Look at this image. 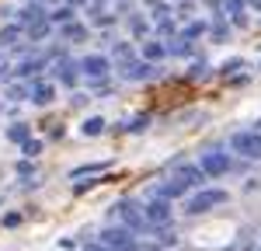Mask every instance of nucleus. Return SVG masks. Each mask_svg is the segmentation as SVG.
Segmentation results:
<instances>
[{
	"mask_svg": "<svg viewBox=\"0 0 261 251\" xmlns=\"http://www.w3.org/2000/svg\"><path fill=\"white\" fill-rule=\"evenodd\" d=\"M230 195L223 192V188H199L195 195H188V203H185V213L188 216H202V213H209V209L223 206Z\"/></svg>",
	"mask_w": 261,
	"mask_h": 251,
	"instance_id": "nucleus-1",
	"label": "nucleus"
},
{
	"mask_svg": "<svg viewBox=\"0 0 261 251\" xmlns=\"http://www.w3.org/2000/svg\"><path fill=\"white\" fill-rule=\"evenodd\" d=\"M112 216H119L122 227H129L133 234H136V230H150L146 227V209H143L136 199H122V203H115V206H112Z\"/></svg>",
	"mask_w": 261,
	"mask_h": 251,
	"instance_id": "nucleus-2",
	"label": "nucleus"
},
{
	"mask_svg": "<svg viewBox=\"0 0 261 251\" xmlns=\"http://www.w3.org/2000/svg\"><path fill=\"white\" fill-rule=\"evenodd\" d=\"M119 77L125 84L153 81V77H161V66H153V63H146V60H129V63H119Z\"/></svg>",
	"mask_w": 261,
	"mask_h": 251,
	"instance_id": "nucleus-3",
	"label": "nucleus"
},
{
	"mask_svg": "<svg viewBox=\"0 0 261 251\" xmlns=\"http://www.w3.org/2000/svg\"><path fill=\"white\" fill-rule=\"evenodd\" d=\"M230 146L241 154V157H247V161H261V133L258 129H247V133H233L230 136Z\"/></svg>",
	"mask_w": 261,
	"mask_h": 251,
	"instance_id": "nucleus-4",
	"label": "nucleus"
},
{
	"mask_svg": "<svg viewBox=\"0 0 261 251\" xmlns=\"http://www.w3.org/2000/svg\"><path fill=\"white\" fill-rule=\"evenodd\" d=\"M98 244H105V248H112V251H136V237H133L129 227H105Z\"/></svg>",
	"mask_w": 261,
	"mask_h": 251,
	"instance_id": "nucleus-5",
	"label": "nucleus"
},
{
	"mask_svg": "<svg viewBox=\"0 0 261 251\" xmlns=\"http://www.w3.org/2000/svg\"><path fill=\"white\" fill-rule=\"evenodd\" d=\"M81 73L91 77V81H105L112 73V56H105V53H87V56H81Z\"/></svg>",
	"mask_w": 261,
	"mask_h": 251,
	"instance_id": "nucleus-6",
	"label": "nucleus"
},
{
	"mask_svg": "<svg viewBox=\"0 0 261 251\" xmlns=\"http://www.w3.org/2000/svg\"><path fill=\"white\" fill-rule=\"evenodd\" d=\"M199 167L209 174V178H223V174L233 167V161H230V154H223V150H205L202 161H199Z\"/></svg>",
	"mask_w": 261,
	"mask_h": 251,
	"instance_id": "nucleus-7",
	"label": "nucleus"
},
{
	"mask_svg": "<svg viewBox=\"0 0 261 251\" xmlns=\"http://www.w3.org/2000/svg\"><path fill=\"white\" fill-rule=\"evenodd\" d=\"M143 209H146V227L161 230V227L171 223V203H167V199H150Z\"/></svg>",
	"mask_w": 261,
	"mask_h": 251,
	"instance_id": "nucleus-8",
	"label": "nucleus"
},
{
	"mask_svg": "<svg viewBox=\"0 0 261 251\" xmlns=\"http://www.w3.org/2000/svg\"><path fill=\"white\" fill-rule=\"evenodd\" d=\"M77 70H81V60L63 56V60H56V66H53V77H56L60 84H66V87H73V91H77Z\"/></svg>",
	"mask_w": 261,
	"mask_h": 251,
	"instance_id": "nucleus-9",
	"label": "nucleus"
},
{
	"mask_svg": "<svg viewBox=\"0 0 261 251\" xmlns=\"http://www.w3.org/2000/svg\"><path fill=\"white\" fill-rule=\"evenodd\" d=\"M42 21H49V11H45L42 4H35V0H32V4H24V7L18 11V24L24 28V32H28V28H35V24H42Z\"/></svg>",
	"mask_w": 261,
	"mask_h": 251,
	"instance_id": "nucleus-10",
	"label": "nucleus"
},
{
	"mask_svg": "<svg viewBox=\"0 0 261 251\" xmlns=\"http://www.w3.org/2000/svg\"><path fill=\"white\" fill-rule=\"evenodd\" d=\"M178 195H188V185L181 182V178H167V182H161V185L150 188V199H178Z\"/></svg>",
	"mask_w": 261,
	"mask_h": 251,
	"instance_id": "nucleus-11",
	"label": "nucleus"
},
{
	"mask_svg": "<svg viewBox=\"0 0 261 251\" xmlns=\"http://www.w3.org/2000/svg\"><path fill=\"white\" fill-rule=\"evenodd\" d=\"M45 66H49V56H28V60H21L11 73H14L18 81H28V77H35V73L45 70Z\"/></svg>",
	"mask_w": 261,
	"mask_h": 251,
	"instance_id": "nucleus-12",
	"label": "nucleus"
},
{
	"mask_svg": "<svg viewBox=\"0 0 261 251\" xmlns=\"http://www.w3.org/2000/svg\"><path fill=\"white\" fill-rule=\"evenodd\" d=\"M174 171H178L174 178H181L188 188H202V185H205V178H209V174H205L202 167H195V164H178Z\"/></svg>",
	"mask_w": 261,
	"mask_h": 251,
	"instance_id": "nucleus-13",
	"label": "nucleus"
},
{
	"mask_svg": "<svg viewBox=\"0 0 261 251\" xmlns=\"http://www.w3.org/2000/svg\"><path fill=\"white\" fill-rule=\"evenodd\" d=\"M53 98H56V84H49V81L32 84V102L35 105H53Z\"/></svg>",
	"mask_w": 261,
	"mask_h": 251,
	"instance_id": "nucleus-14",
	"label": "nucleus"
},
{
	"mask_svg": "<svg viewBox=\"0 0 261 251\" xmlns=\"http://www.w3.org/2000/svg\"><path fill=\"white\" fill-rule=\"evenodd\" d=\"M101 171H108V164H101V161L84 164V167H73V171H70V182H77V178H101Z\"/></svg>",
	"mask_w": 261,
	"mask_h": 251,
	"instance_id": "nucleus-15",
	"label": "nucleus"
},
{
	"mask_svg": "<svg viewBox=\"0 0 261 251\" xmlns=\"http://www.w3.org/2000/svg\"><path fill=\"white\" fill-rule=\"evenodd\" d=\"M7 140H11V143H28V140H32V126L28 122H14V126H7Z\"/></svg>",
	"mask_w": 261,
	"mask_h": 251,
	"instance_id": "nucleus-16",
	"label": "nucleus"
},
{
	"mask_svg": "<svg viewBox=\"0 0 261 251\" xmlns=\"http://www.w3.org/2000/svg\"><path fill=\"white\" fill-rule=\"evenodd\" d=\"M7 102H32V84H7Z\"/></svg>",
	"mask_w": 261,
	"mask_h": 251,
	"instance_id": "nucleus-17",
	"label": "nucleus"
},
{
	"mask_svg": "<svg viewBox=\"0 0 261 251\" xmlns=\"http://www.w3.org/2000/svg\"><path fill=\"white\" fill-rule=\"evenodd\" d=\"M164 56H171L164 42H143V60L146 63H157V60H164Z\"/></svg>",
	"mask_w": 261,
	"mask_h": 251,
	"instance_id": "nucleus-18",
	"label": "nucleus"
},
{
	"mask_svg": "<svg viewBox=\"0 0 261 251\" xmlns=\"http://www.w3.org/2000/svg\"><path fill=\"white\" fill-rule=\"evenodd\" d=\"M21 32H24V28H21L18 21L7 24V28H0V49H11L14 42H21Z\"/></svg>",
	"mask_w": 261,
	"mask_h": 251,
	"instance_id": "nucleus-19",
	"label": "nucleus"
},
{
	"mask_svg": "<svg viewBox=\"0 0 261 251\" xmlns=\"http://www.w3.org/2000/svg\"><path fill=\"white\" fill-rule=\"evenodd\" d=\"M60 35L66 42H84V39H87V28H84L81 21H70V24H63V28H60Z\"/></svg>",
	"mask_w": 261,
	"mask_h": 251,
	"instance_id": "nucleus-20",
	"label": "nucleus"
},
{
	"mask_svg": "<svg viewBox=\"0 0 261 251\" xmlns=\"http://www.w3.org/2000/svg\"><path fill=\"white\" fill-rule=\"evenodd\" d=\"M209 39H213V42H226V39H230V24L223 21V14L213 18V24H209Z\"/></svg>",
	"mask_w": 261,
	"mask_h": 251,
	"instance_id": "nucleus-21",
	"label": "nucleus"
},
{
	"mask_svg": "<svg viewBox=\"0 0 261 251\" xmlns=\"http://www.w3.org/2000/svg\"><path fill=\"white\" fill-rule=\"evenodd\" d=\"M167 53H171V56H192V53H195V45H192V42L188 39H171L167 42Z\"/></svg>",
	"mask_w": 261,
	"mask_h": 251,
	"instance_id": "nucleus-22",
	"label": "nucleus"
},
{
	"mask_svg": "<svg viewBox=\"0 0 261 251\" xmlns=\"http://www.w3.org/2000/svg\"><path fill=\"white\" fill-rule=\"evenodd\" d=\"M112 60L129 63V60H136V53H133V45H129V42H112Z\"/></svg>",
	"mask_w": 261,
	"mask_h": 251,
	"instance_id": "nucleus-23",
	"label": "nucleus"
},
{
	"mask_svg": "<svg viewBox=\"0 0 261 251\" xmlns=\"http://www.w3.org/2000/svg\"><path fill=\"white\" fill-rule=\"evenodd\" d=\"M81 133L84 136H101V133H105V119H101V115H91V119L81 126Z\"/></svg>",
	"mask_w": 261,
	"mask_h": 251,
	"instance_id": "nucleus-24",
	"label": "nucleus"
},
{
	"mask_svg": "<svg viewBox=\"0 0 261 251\" xmlns=\"http://www.w3.org/2000/svg\"><path fill=\"white\" fill-rule=\"evenodd\" d=\"M73 14H77V11L66 4V7H56V11L49 14V21H53V24H70V21H73Z\"/></svg>",
	"mask_w": 261,
	"mask_h": 251,
	"instance_id": "nucleus-25",
	"label": "nucleus"
},
{
	"mask_svg": "<svg viewBox=\"0 0 261 251\" xmlns=\"http://www.w3.org/2000/svg\"><path fill=\"white\" fill-rule=\"evenodd\" d=\"M205 32H209V24H205V21H192V24H188V28L181 32V39L195 42V39H199V35H205Z\"/></svg>",
	"mask_w": 261,
	"mask_h": 251,
	"instance_id": "nucleus-26",
	"label": "nucleus"
},
{
	"mask_svg": "<svg viewBox=\"0 0 261 251\" xmlns=\"http://www.w3.org/2000/svg\"><path fill=\"white\" fill-rule=\"evenodd\" d=\"M129 32H133L136 39H143V35L150 32V24H146V18H140V14H133V18H129Z\"/></svg>",
	"mask_w": 261,
	"mask_h": 251,
	"instance_id": "nucleus-27",
	"label": "nucleus"
},
{
	"mask_svg": "<svg viewBox=\"0 0 261 251\" xmlns=\"http://www.w3.org/2000/svg\"><path fill=\"white\" fill-rule=\"evenodd\" d=\"M146 126H150V119H146V115H136V119H125L122 129H125V133H143Z\"/></svg>",
	"mask_w": 261,
	"mask_h": 251,
	"instance_id": "nucleus-28",
	"label": "nucleus"
},
{
	"mask_svg": "<svg viewBox=\"0 0 261 251\" xmlns=\"http://www.w3.org/2000/svg\"><path fill=\"white\" fill-rule=\"evenodd\" d=\"M49 32H53V21H42V24H35V28H28L24 35H28L32 42H39V39H45Z\"/></svg>",
	"mask_w": 261,
	"mask_h": 251,
	"instance_id": "nucleus-29",
	"label": "nucleus"
},
{
	"mask_svg": "<svg viewBox=\"0 0 261 251\" xmlns=\"http://www.w3.org/2000/svg\"><path fill=\"white\" fill-rule=\"evenodd\" d=\"M87 18L94 21V24H112V21H115V18H108V14L101 11L98 4H91V7H87Z\"/></svg>",
	"mask_w": 261,
	"mask_h": 251,
	"instance_id": "nucleus-30",
	"label": "nucleus"
},
{
	"mask_svg": "<svg viewBox=\"0 0 261 251\" xmlns=\"http://www.w3.org/2000/svg\"><path fill=\"white\" fill-rule=\"evenodd\" d=\"M244 4H247V0H223V14L237 18V14H244Z\"/></svg>",
	"mask_w": 261,
	"mask_h": 251,
	"instance_id": "nucleus-31",
	"label": "nucleus"
},
{
	"mask_svg": "<svg viewBox=\"0 0 261 251\" xmlns=\"http://www.w3.org/2000/svg\"><path fill=\"white\" fill-rule=\"evenodd\" d=\"M157 35H164V39L171 42V39H174V21H171V18L157 21Z\"/></svg>",
	"mask_w": 261,
	"mask_h": 251,
	"instance_id": "nucleus-32",
	"label": "nucleus"
},
{
	"mask_svg": "<svg viewBox=\"0 0 261 251\" xmlns=\"http://www.w3.org/2000/svg\"><path fill=\"white\" fill-rule=\"evenodd\" d=\"M188 77H192V81H202V77H209V66H205V63H192V70H188Z\"/></svg>",
	"mask_w": 261,
	"mask_h": 251,
	"instance_id": "nucleus-33",
	"label": "nucleus"
},
{
	"mask_svg": "<svg viewBox=\"0 0 261 251\" xmlns=\"http://www.w3.org/2000/svg\"><path fill=\"white\" fill-rule=\"evenodd\" d=\"M21 150H24V157L32 161V157H39V154H42V140H28V143L21 146Z\"/></svg>",
	"mask_w": 261,
	"mask_h": 251,
	"instance_id": "nucleus-34",
	"label": "nucleus"
},
{
	"mask_svg": "<svg viewBox=\"0 0 261 251\" xmlns=\"http://www.w3.org/2000/svg\"><path fill=\"white\" fill-rule=\"evenodd\" d=\"M14 171H18L21 178H32V174H35V164H32V161H18V164H14Z\"/></svg>",
	"mask_w": 261,
	"mask_h": 251,
	"instance_id": "nucleus-35",
	"label": "nucleus"
},
{
	"mask_svg": "<svg viewBox=\"0 0 261 251\" xmlns=\"http://www.w3.org/2000/svg\"><path fill=\"white\" fill-rule=\"evenodd\" d=\"M18 223H21V213H18V209H11V213H4V227H7V230H14Z\"/></svg>",
	"mask_w": 261,
	"mask_h": 251,
	"instance_id": "nucleus-36",
	"label": "nucleus"
},
{
	"mask_svg": "<svg viewBox=\"0 0 261 251\" xmlns=\"http://www.w3.org/2000/svg\"><path fill=\"white\" fill-rule=\"evenodd\" d=\"M241 66H244V60H226L220 66V73H223V77H230V73H233V70H241Z\"/></svg>",
	"mask_w": 261,
	"mask_h": 251,
	"instance_id": "nucleus-37",
	"label": "nucleus"
},
{
	"mask_svg": "<svg viewBox=\"0 0 261 251\" xmlns=\"http://www.w3.org/2000/svg\"><path fill=\"white\" fill-rule=\"evenodd\" d=\"M87 102H91V98H87L84 91H73V98H70V105H73V108H84Z\"/></svg>",
	"mask_w": 261,
	"mask_h": 251,
	"instance_id": "nucleus-38",
	"label": "nucleus"
},
{
	"mask_svg": "<svg viewBox=\"0 0 261 251\" xmlns=\"http://www.w3.org/2000/svg\"><path fill=\"white\" fill-rule=\"evenodd\" d=\"M11 70H14V66H11V60H7V53L0 49V77H7Z\"/></svg>",
	"mask_w": 261,
	"mask_h": 251,
	"instance_id": "nucleus-39",
	"label": "nucleus"
},
{
	"mask_svg": "<svg viewBox=\"0 0 261 251\" xmlns=\"http://www.w3.org/2000/svg\"><path fill=\"white\" fill-rule=\"evenodd\" d=\"M233 28H247V14H237V18H230Z\"/></svg>",
	"mask_w": 261,
	"mask_h": 251,
	"instance_id": "nucleus-40",
	"label": "nucleus"
},
{
	"mask_svg": "<svg viewBox=\"0 0 261 251\" xmlns=\"http://www.w3.org/2000/svg\"><path fill=\"white\" fill-rule=\"evenodd\" d=\"M84 4H87V0H70V7H84Z\"/></svg>",
	"mask_w": 261,
	"mask_h": 251,
	"instance_id": "nucleus-41",
	"label": "nucleus"
},
{
	"mask_svg": "<svg viewBox=\"0 0 261 251\" xmlns=\"http://www.w3.org/2000/svg\"><path fill=\"white\" fill-rule=\"evenodd\" d=\"M247 4H251V7H258V11H261V0H247Z\"/></svg>",
	"mask_w": 261,
	"mask_h": 251,
	"instance_id": "nucleus-42",
	"label": "nucleus"
},
{
	"mask_svg": "<svg viewBox=\"0 0 261 251\" xmlns=\"http://www.w3.org/2000/svg\"><path fill=\"white\" fill-rule=\"evenodd\" d=\"M258 133H261V122H258Z\"/></svg>",
	"mask_w": 261,
	"mask_h": 251,
	"instance_id": "nucleus-43",
	"label": "nucleus"
},
{
	"mask_svg": "<svg viewBox=\"0 0 261 251\" xmlns=\"http://www.w3.org/2000/svg\"><path fill=\"white\" fill-rule=\"evenodd\" d=\"M98 4H105V0H98Z\"/></svg>",
	"mask_w": 261,
	"mask_h": 251,
	"instance_id": "nucleus-44",
	"label": "nucleus"
},
{
	"mask_svg": "<svg viewBox=\"0 0 261 251\" xmlns=\"http://www.w3.org/2000/svg\"><path fill=\"white\" fill-rule=\"evenodd\" d=\"M0 203H4V199H0Z\"/></svg>",
	"mask_w": 261,
	"mask_h": 251,
	"instance_id": "nucleus-45",
	"label": "nucleus"
}]
</instances>
